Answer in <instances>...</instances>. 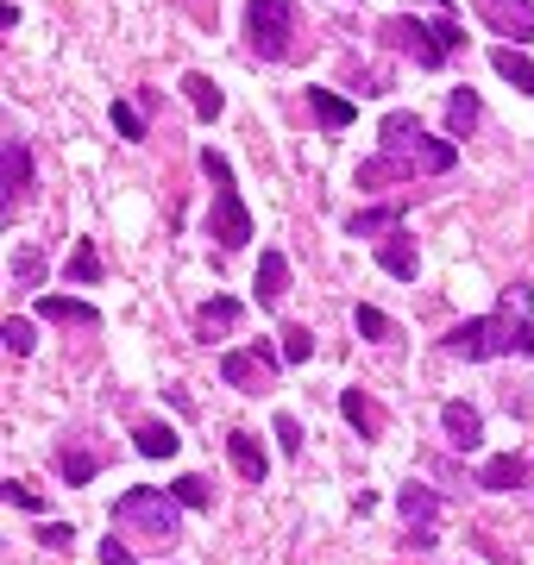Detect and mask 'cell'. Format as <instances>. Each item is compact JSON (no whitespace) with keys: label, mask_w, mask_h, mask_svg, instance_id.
Returning a JSON list of instances; mask_svg holds the SVG:
<instances>
[{"label":"cell","mask_w":534,"mask_h":565,"mask_svg":"<svg viewBox=\"0 0 534 565\" xmlns=\"http://www.w3.org/2000/svg\"><path fill=\"white\" fill-rule=\"evenodd\" d=\"M340 414H346V421H353L365 440H378V434H383V409L371 402V396H365V389H346V396H340Z\"/></svg>","instance_id":"obj_15"},{"label":"cell","mask_w":534,"mask_h":565,"mask_svg":"<svg viewBox=\"0 0 534 565\" xmlns=\"http://www.w3.org/2000/svg\"><path fill=\"white\" fill-rule=\"evenodd\" d=\"M383 45H390V51H403V57H415L422 70H440L447 51L465 45V32H459L453 20H434V26H422V20H383Z\"/></svg>","instance_id":"obj_5"},{"label":"cell","mask_w":534,"mask_h":565,"mask_svg":"<svg viewBox=\"0 0 534 565\" xmlns=\"http://www.w3.org/2000/svg\"><path fill=\"white\" fill-rule=\"evenodd\" d=\"M383 157H396L408 177L415 170H428V177H447L453 170V145L447 139H428V127L415 120V113H383Z\"/></svg>","instance_id":"obj_2"},{"label":"cell","mask_w":534,"mask_h":565,"mask_svg":"<svg viewBox=\"0 0 534 565\" xmlns=\"http://www.w3.org/2000/svg\"><path fill=\"white\" fill-rule=\"evenodd\" d=\"M440 428H447V440H453L459 453H478L484 446V414L472 409V402H447V409H440Z\"/></svg>","instance_id":"obj_10"},{"label":"cell","mask_w":534,"mask_h":565,"mask_svg":"<svg viewBox=\"0 0 534 565\" xmlns=\"http://www.w3.org/2000/svg\"><path fill=\"white\" fill-rule=\"evenodd\" d=\"M490 70H497V76H503L509 88L534 95V63H529L522 51H515V45H497V51H490Z\"/></svg>","instance_id":"obj_17"},{"label":"cell","mask_w":534,"mask_h":565,"mask_svg":"<svg viewBox=\"0 0 534 565\" xmlns=\"http://www.w3.org/2000/svg\"><path fill=\"white\" fill-rule=\"evenodd\" d=\"M308 352H315V334L308 327H283V364H308Z\"/></svg>","instance_id":"obj_31"},{"label":"cell","mask_w":534,"mask_h":565,"mask_svg":"<svg viewBox=\"0 0 534 565\" xmlns=\"http://www.w3.org/2000/svg\"><path fill=\"white\" fill-rule=\"evenodd\" d=\"M0 339H7V352H13V359H26L32 346H38V334H32V321H13V314H7V327H0Z\"/></svg>","instance_id":"obj_30"},{"label":"cell","mask_w":534,"mask_h":565,"mask_svg":"<svg viewBox=\"0 0 534 565\" xmlns=\"http://www.w3.org/2000/svg\"><path fill=\"white\" fill-rule=\"evenodd\" d=\"M396 509H403L408 528H434V515H440V496L428 484H403L396 490Z\"/></svg>","instance_id":"obj_14"},{"label":"cell","mask_w":534,"mask_h":565,"mask_svg":"<svg viewBox=\"0 0 534 565\" xmlns=\"http://www.w3.org/2000/svg\"><path fill=\"white\" fill-rule=\"evenodd\" d=\"M70 277H76V282H102V257H95V245H76V257H70Z\"/></svg>","instance_id":"obj_34"},{"label":"cell","mask_w":534,"mask_h":565,"mask_svg":"<svg viewBox=\"0 0 534 565\" xmlns=\"http://www.w3.org/2000/svg\"><path fill=\"white\" fill-rule=\"evenodd\" d=\"M102 565H139L127 540H102Z\"/></svg>","instance_id":"obj_36"},{"label":"cell","mask_w":534,"mask_h":565,"mask_svg":"<svg viewBox=\"0 0 534 565\" xmlns=\"http://www.w3.org/2000/svg\"><path fill=\"white\" fill-rule=\"evenodd\" d=\"M38 540H45V546H63V553H70V546H76V528H70V521H45V528H38Z\"/></svg>","instance_id":"obj_35"},{"label":"cell","mask_w":534,"mask_h":565,"mask_svg":"<svg viewBox=\"0 0 534 565\" xmlns=\"http://www.w3.org/2000/svg\"><path fill=\"white\" fill-rule=\"evenodd\" d=\"M308 101H315V113H321V127H333V132L353 127V101H346V95H333V88H315Z\"/></svg>","instance_id":"obj_24"},{"label":"cell","mask_w":534,"mask_h":565,"mask_svg":"<svg viewBox=\"0 0 534 565\" xmlns=\"http://www.w3.org/2000/svg\"><path fill=\"white\" fill-rule=\"evenodd\" d=\"M246 26H252V51L277 63V57H289L296 7H289V0H246Z\"/></svg>","instance_id":"obj_6"},{"label":"cell","mask_w":534,"mask_h":565,"mask_svg":"<svg viewBox=\"0 0 534 565\" xmlns=\"http://www.w3.org/2000/svg\"><path fill=\"white\" fill-rule=\"evenodd\" d=\"M202 170H207V182H214V214H207V232H214L227 252H239V245L252 239V214H246L239 189H233V164L221 152H202Z\"/></svg>","instance_id":"obj_4"},{"label":"cell","mask_w":534,"mask_h":565,"mask_svg":"<svg viewBox=\"0 0 534 565\" xmlns=\"http://www.w3.org/2000/svg\"><path fill=\"white\" fill-rule=\"evenodd\" d=\"M478 484H484V490H515V484H529V465H522V453H497V459H484V465H478Z\"/></svg>","instance_id":"obj_12"},{"label":"cell","mask_w":534,"mask_h":565,"mask_svg":"<svg viewBox=\"0 0 534 565\" xmlns=\"http://www.w3.org/2000/svg\"><path fill=\"white\" fill-rule=\"evenodd\" d=\"M114 132H120L127 145H139V139H145V113H139L132 101H114Z\"/></svg>","instance_id":"obj_29"},{"label":"cell","mask_w":534,"mask_h":565,"mask_svg":"<svg viewBox=\"0 0 534 565\" xmlns=\"http://www.w3.org/2000/svg\"><path fill=\"white\" fill-rule=\"evenodd\" d=\"M383 227H403V202L365 207V214H353V220H346V232H358V239H365V232H383Z\"/></svg>","instance_id":"obj_25"},{"label":"cell","mask_w":534,"mask_h":565,"mask_svg":"<svg viewBox=\"0 0 534 565\" xmlns=\"http://www.w3.org/2000/svg\"><path fill=\"white\" fill-rule=\"evenodd\" d=\"M252 296H258V302H264V309H277L283 296H289V257H283V252H264V257H258Z\"/></svg>","instance_id":"obj_11"},{"label":"cell","mask_w":534,"mask_h":565,"mask_svg":"<svg viewBox=\"0 0 534 565\" xmlns=\"http://www.w3.org/2000/svg\"><path fill=\"white\" fill-rule=\"evenodd\" d=\"M0 182H7V214H13V202L32 189V152H26V139H13V132H7V152H0Z\"/></svg>","instance_id":"obj_9"},{"label":"cell","mask_w":534,"mask_h":565,"mask_svg":"<svg viewBox=\"0 0 534 565\" xmlns=\"http://www.w3.org/2000/svg\"><path fill=\"white\" fill-rule=\"evenodd\" d=\"M57 471H63V484H88L102 465H95V453H76V446H70V453H57Z\"/></svg>","instance_id":"obj_26"},{"label":"cell","mask_w":534,"mask_h":565,"mask_svg":"<svg viewBox=\"0 0 534 565\" xmlns=\"http://www.w3.org/2000/svg\"><path fill=\"white\" fill-rule=\"evenodd\" d=\"M227 459L239 478H252V484H264V446H258L252 434H227Z\"/></svg>","instance_id":"obj_20"},{"label":"cell","mask_w":534,"mask_h":565,"mask_svg":"<svg viewBox=\"0 0 534 565\" xmlns=\"http://www.w3.org/2000/svg\"><path fill=\"white\" fill-rule=\"evenodd\" d=\"M390 177H408L396 157H371V164H358V189H383Z\"/></svg>","instance_id":"obj_28"},{"label":"cell","mask_w":534,"mask_h":565,"mask_svg":"<svg viewBox=\"0 0 534 565\" xmlns=\"http://www.w3.org/2000/svg\"><path fill=\"white\" fill-rule=\"evenodd\" d=\"M7 277L20 282V289H38V282H45V252H38V245H13V257H7Z\"/></svg>","instance_id":"obj_22"},{"label":"cell","mask_w":534,"mask_h":565,"mask_svg":"<svg viewBox=\"0 0 534 565\" xmlns=\"http://www.w3.org/2000/svg\"><path fill=\"white\" fill-rule=\"evenodd\" d=\"M529 302H534L529 282H509V289H503V309H497V314H478V321H459V327L440 339V346H447L453 359H497V352H522V359H534Z\"/></svg>","instance_id":"obj_1"},{"label":"cell","mask_w":534,"mask_h":565,"mask_svg":"<svg viewBox=\"0 0 534 565\" xmlns=\"http://www.w3.org/2000/svg\"><path fill=\"white\" fill-rule=\"evenodd\" d=\"M38 314L45 321H70V327H102V314L88 302H76V296H38Z\"/></svg>","instance_id":"obj_18"},{"label":"cell","mask_w":534,"mask_h":565,"mask_svg":"<svg viewBox=\"0 0 534 565\" xmlns=\"http://www.w3.org/2000/svg\"><path fill=\"white\" fill-rule=\"evenodd\" d=\"M353 321H358V334L371 339V346H383V339H396V321H390L383 309H358Z\"/></svg>","instance_id":"obj_27"},{"label":"cell","mask_w":534,"mask_h":565,"mask_svg":"<svg viewBox=\"0 0 534 565\" xmlns=\"http://www.w3.org/2000/svg\"><path fill=\"white\" fill-rule=\"evenodd\" d=\"M114 521H120L127 534H145V540H157V546H170V540L182 534V503H177V490L139 484L114 503Z\"/></svg>","instance_id":"obj_3"},{"label":"cell","mask_w":534,"mask_h":565,"mask_svg":"<svg viewBox=\"0 0 534 565\" xmlns=\"http://www.w3.org/2000/svg\"><path fill=\"white\" fill-rule=\"evenodd\" d=\"M277 364H283V352H271L264 339L258 346H233L227 359H221V377H227L233 389H246V396H258V389L277 377Z\"/></svg>","instance_id":"obj_7"},{"label":"cell","mask_w":534,"mask_h":565,"mask_svg":"<svg viewBox=\"0 0 534 565\" xmlns=\"http://www.w3.org/2000/svg\"><path fill=\"white\" fill-rule=\"evenodd\" d=\"M478 95H472V88H453V95H447V132H453V139H465V132L478 127Z\"/></svg>","instance_id":"obj_23"},{"label":"cell","mask_w":534,"mask_h":565,"mask_svg":"<svg viewBox=\"0 0 534 565\" xmlns=\"http://www.w3.org/2000/svg\"><path fill=\"white\" fill-rule=\"evenodd\" d=\"M484 26L503 32L509 45H529L534 38V0H484Z\"/></svg>","instance_id":"obj_8"},{"label":"cell","mask_w":534,"mask_h":565,"mask_svg":"<svg viewBox=\"0 0 534 565\" xmlns=\"http://www.w3.org/2000/svg\"><path fill=\"white\" fill-rule=\"evenodd\" d=\"M170 490H177L182 509H207V478H195V471H189V478H177Z\"/></svg>","instance_id":"obj_32"},{"label":"cell","mask_w":534,"mask_h":565,"mask_svg":"<svg viewBox=\"0 0 534 565\" xmlns=\"http://www.w3.org/2000/svg\"><path fill=\"white\" fill-rule=\"evenodd\" d=\"M182 95H189V107H195L202 120H221V107H227V95H221L202 70H189V76H182Z\"/></svg>","instance_id":"obj_21"},{"label":"cell","mask_w":534,"mask_h":565,"mask_svg":"<svg viewBox=\"0 0 534 565\" xmlns=\"http://www.w3.org/2000/svg\"><path fill=\"white\" fill-rule=\"evenodd\" d=\"M132 446H139V453H145V459H177V428H164V421H139V428H132Z\"/></svg>","instance_id":"obj_16"},{"label":"cell","mask_w":534,"mask_h":565,"mask_svg":"<svg viewBox=\"0 0 534 565\" xmlns=\"http://www.w3.org/2000/svg\"><path fill=\"white\" fill-rule=\"evenodd\" d=\"M195 327H202V339H221L239 327V302L233 296H207L202 309H195Z\"/></svg>","instance_id":"obj_13"},{"label":"cell","mask_w":534,"mask_h":565,"mask_svg":"<svg viewBox=\"0 0 534 565\" xmlns=\"http://www.w3.org/2000/svg\"><path fill=\"white\" fill-rule=\"evenodd\" d=\"M271 434H277V446L289 453V459L302 453V421H296V414H277V421H271Z\"/></svg>","instance_id":"obj_33"},{"label":"cell","mask_w":534,"mask_h":565,"mask_svg":"<svg viewBox=\"0 0 534 565\" xmlns=\"http://www.w3.org/2000/svg\"><path fill=\"white\" fill-rule=\"evenodd\" d=\"M378 264L390 271V277L415 282V239H408V232H390V239L378 245Z\"/></svg>","instance_id":"obj_19"},{"label":"cell","mask_w":534,"mask_h":565,"mask_svg":"<svg viewBox=\"0 0 534 565\" xmlns=\"http://www.w3.org/2000/svg\"><path fill=\"white\" fill-rule=\"evenodd\" d=\"M0 496H7V503H13V509H38V496H32L26 484H13V478H7V484H0Z\"/></svg>","instance_id":"obj_37"}]
</instances>
